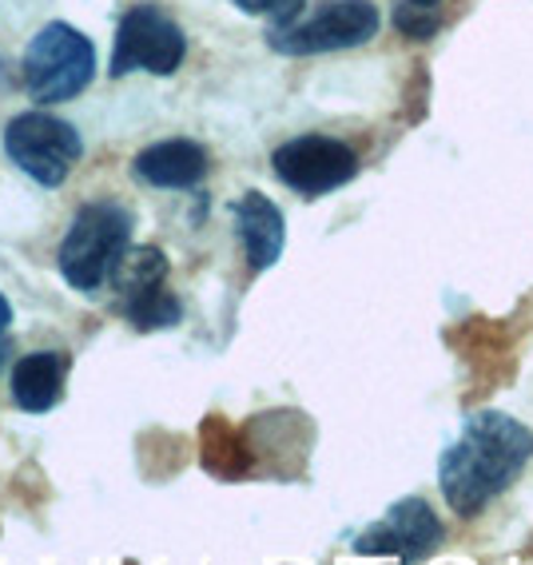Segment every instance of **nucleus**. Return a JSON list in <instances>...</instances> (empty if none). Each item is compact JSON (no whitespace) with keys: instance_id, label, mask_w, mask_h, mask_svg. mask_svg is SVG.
<instances>
[{"instance_id":"obj_1","label":"nucleus","mask_w":533,"mask_h":565,"mask_svg":"<svg viewBox=\"0 0 533 565\" xmlns=\"http://www.w3.org/2000/svg\"><path fill=\"white\" fill-rule=\"evenodd\" d=\"M533 458V430L502 411L466 418L462 438L438 462V486L454 514L478 518L502 498Z\"/></svg>"},{"instance_id":"obj_2","label":"nucleus","mask_w":533,"mask_h":565,"mask_svg":"<svg viewBox=\"0 0 533 565\" xmlns=\"http://www.w3.org/2000/svg\"><path fill=\"white\" fill-rule=\"evenodd\" d=\"M131 243V215L120 203H84L61 243V275L76 291L104 287Z\"/></svg>"},{"instance_id":"obj_3","label":"nucleus","mask_w":533,"mask_h":565,"mask_svg":"<svg viewBox=\"0 0 533 565\" xmlns=\"http://www.w3.org/2000/svg\"><path fill=\"white\" fill-rule=\"evenodd\" d=\"M96 76V49L81 29L44 24L24 49V88L36 104H64L81 96Z\"/></svg>"},{"instance_id":"obj_4","label":"nucleus","mask_w":533,"mask_h":565,"mask_svg":"<svg viewBox=\"0 0 533 565\" xmlns=\"http://www.w3.org/2000/svg\"><path fill=\"white\" fill-rule=\"evenodd\" d=\"M379 32V9L371 0H322L307 17L287 24H271L267 44L283 56H319V52L359 49L374 41Z\"/></svg>"},{"instance_id":"obj_5","label":"nucleus","mask_w":533,"mask_h":565,"mask_svg":"<svg viewBox=\"0 0 533 565\" xmlns=\"http://www.w3.org/2000/svg\"><path fill=\"white\" fill-rule=\"evenodd\" d=\"M4 152L36 183L61 188L72 175V168L81 163L84 143L72 124L56 120L49 111H21L4 128Z\"/></svg>"},{"instance_id":"obj_6","label":"nucleus","mask_w":533,"mask_h":565,"mask_svg":"<svg viewBox=\"0 0 533 565\" xmlns=\"http://www.w3.org/2000/svg\"><path fill=\"white\" fill-rule=\"evenodd\" d=\"M188 56V36L160 4H136L124 12L116 29V49H111V76L120 81L128 72H151V76H171Z\"/></svg>"},{"instance_id":"obj_7","label":"nucleus","mask_w":533,"mask_h":565,"mask_svg":"<svg viewBox=\"0 0 533 565\" xmlns=\"http://www.w3.org/2000/svg\"><path fill=\"white\" fill-rule=\"evenodd\" d=\"M271 168L302 200H319V195L339 192L342 183H351L359 175V156L331 136H295V140L275 148Z\"/></svg>"},{"instance_id":"obj_8","label":"nucleus","mask_w":533,"mask_h":565,"mask_svg":"<svg viewBox=\"0 0 533 565\" xmlns=\"http://www.w3.org/2000/svg\"><path fill=\"white\" fill-rule=\"evenodd\" d=\"M446 530L438 522V514L430 510L426 498H403L386 510L383 522H374L371 530L359 534L354 550L359 554H386L403 557V562H418V557L434 554L443 545Z\"/></svg>"},{"instance_id":"obj_9","label":"nucleus","mask_w":533,"mask_h":565,"mask_svg":"<svg viewBox=\"0 0 533 565\" xmlns=\"http://www.w3.org/2000/svg\"><path fill=\"white\" fill-rule=\"evenodd\" d=\"M235 227H239L243 252L252 271H267L275 267L287 243V227H283V212L275 207L263 192H247L235 203Z\"/></svg>"},{"instance_id":"obj_10","label":"nucleus","mask_w":533,"mask_h":565,"mask_svg":"<svg viewBox=\"0 0 533 565\" xmlns=\"http://www.w3.org/2000/svg\"><path fill=\"white\" fill-rule=\"evenodd\" d=\"M131 168L151 188H195L207 175V152L195 140H160L143 148Z\"/></svg>"},{"instance_id":"obj_11","label":"nucleus","mask_w":533,"mask_h":565,"mask_svg":"<svg viewBox=\"0 0 533 565\" xmlns=\"http://www.w3.org/2000/svg\"><path fill=\"white\" fill-rule=\"evenodd\" d=\"M72 359L64 351H36L24 354L12 371V398L29 414H44L61 403L64 379H68Z\"/></svg>"},{"instance_id":"obj_12","label":"nucleus","mask_w":533,"mask_h":565,"mask_svg":"<svg viewBox=\"0 0 533 565\" xmlns=\"http://www.w3.org/2000/svg\"><path fill=\"white\" fill-rule=\"evenodd\" d=\"M124 315H128V323L136 331H168V327H175L183 319V307L163 282H151V287L124 299Z\"/></svg>"},{"instance_id":"obj_13","label":"nucleus","mask_w":533,"mask_h":565,"mask_svg":"<svg viewBox=\"0 0 533 565\" xmlns=\"http://www.w3.org/2000/svg\"><path fill=\"white\" fill-rule=\"evenodd\" d=\"M108 279L116 282L120 299H128V295L151 287V282L168 279V259H163L160 247H131V243H128V252L116 259V267H111Z\"/></svg>"},{"instance_id":"obj_14","label":"nucleus","mask_w":533,"mask_h":565,"mask_svg":"<svg viewBox=\"0 0 533 565\" xmlns=\"http://www.w3.org/2000/svg\"><path fill=\"white\" fill-rule=\"evenodd\" d=\"M232 4L239 12H247V17H267L271 24L295 21V17L307 9V0H232Z\"/></svg>"},{"instance_id":"obj_15","label":"nucleus","mask_w":533,"mask_h":565,"mask_svg":"<svg viewBox=\"0 0 533 565\" xmlns=\"http://www.w3.org/2000/svg\"><path fill=\"white\" fill-rule=\"evenodd\" d=\"M394 24L411 36V41H430L434 32H438V17H430V9H418V4H398V12H394Z\"/></svg>"},{"instance_id":"obj_16","label":"nucleus","mask_w":533,"mask_h":565,"mask_svg":"<svg viewBox=\"0 0 533 565\" xmlns=\"http://www.w3.org/2000/svg\"><path fill=\"white\" fill-rule=\"evenodd\" d=\"M9 323H12V307H9V299L0 295V334L9 331Z\"/></svg>"},{"instance_id":"obj_17","label":"nucleus","mask_w":533,"mask_h":565,"mask_svg":"<svg viewBox=\"0 0 533 565\" xmlns=\"http://www.w3.org/2000/svg\"><path fill=\"white\" fill-rule=\"evenodd\" d=\"M411 4H418V9H434L438 0H411Z\"/></svg>"},{"instance_id":"obj_18","label":"nucleus","mask_w":533,"mask_h":565,"mask_svg":"<svg viewBox=\"0 0 533 565\" xmlns=\"http://www.w3.org/2000/svg\"><path fill=\"white\" fill-rule=\"evenodd\" d=\"M0 366H4V351H0Z\"/></svg>"}]
</instances>
